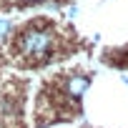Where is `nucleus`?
<instances>
[{
    "label": "nucleus",
    "mask_w": 128,
    "mask_h": 128,
    "mask_svg": "<svg viewBox=\"0 0 128 128\" xmlns=\"http://www.w3.org/2000/svg\"><path fill=\"white\" fill-rule=\"evenodd\" d=\"M58 45V38H55V30L53 28H45V25H28L20 35H18V53L30 60V63H40L45 58L53 55Z\"/></svg>",
    "instance_id": "obj_1"
},
{
    "label": "nucleus",
    "mask_w": 128,
    "mask_h": 128,
    "mask_svg": "<svg viewBox=\"0 0 128 128\" xmlns=\"http://www.w3.org/2000/svg\"><path fill=\"white\" fill-rule=\"evenodd\" d=\"M88 86H90V80H88L86 76H70L68 83H66V93H68L73 100H78V98L88 90Z\"/></svg>",
    "instance_id": "obj_2"
},
{
    "label": "nucleus",
    "mask_w": 128,
    "mask_h": 128,
    "mask_svg": "<svg viewBox=\"0 0 128 128\" xmlns=\"http://www.w3.org/2000/svg\"><path fill=\"white\" fill-rule=\"evenodd\" d=\"M10 33H13V20L0 18V40H3V38H8Z\"/></svg>",
    "instance_id": "obj_3"
},
{
    "label": "nucleus",
    "mask_w": 128,
    "mask_h": 128,
    "mask_svg": "<svg viewBox=\"0 0 128 128\" xmlns=\"http://www.w3.org/2000/svg\"><path fill=\"white\" fill-rule=\"evenodd\" d=\"M33 3H40V0H33Z\"/></svg>",
    "instance_id": "obj_4"
}]
</instances>
